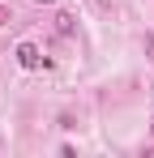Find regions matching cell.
Instances as JSON below:
<instances>
[{
    "label": "cell",
    "mask_w": 154,
    "mask_h": 158,
    "mask_svg": "<svg viewBox=\"0 0 154 158\" xmlns=\"http://www.w3.org/2000/svg\"><path fill=\"white\" fill-rule=\"evenodd\" d=\"M34 4H51V0H34Z\"/></svg>",
    "instance_id": "4"
},
{
    "label": "cell",
    "mask_w": 154,
    "mask_h": 158,
    "mask_svg": "<svg viewBox=\"0 0 154 158\" xmlns=\"http://www.w3.org/2000/svg\"><path fill=\"white\" fill-rule=\"evenodd\" d=\"M56 30L60 34H73V13H56Z\"/></svg>",
    "instance_id": "2"
},
{
    "label": "cell",
    "mask_w": 154,
    "mask_h": 158,
    "mask_svg": "<svg viewBox=\"0 0 154 158\" xmlns=\"http://www.w3.org/2000/svg\"><path fill=\"white\" fill-rule=\"evenodd\" d=\"M17 60H22V69H39V64H43V56H39L34 43H22V47H17Z\"/></svg>",
    "instance_id": "1"
},
{
    "label": "cell",
    "mask_w": 154,
    "mask_h": 158,
    "mask_svg": "<svg viewBox=\"0 0 154 158\" xmlns=\"http://www.w3.org/2000/svg\"><path fill=\"white\" fill-rule=\"evenodd\" d=\"M150 132H154V120H150Z\"/></svg>",
    "instance_id": "5"
},
{
    "label": "cell",
    "mask_w": 154,
    "mask_h": 158,
    "mask_svg": "<svg viewBox=\"0 0 154 158\" xmlns=\"http://www.w3.org/2000/svg\"><path fill=\"white\" fill-rule=\"evenodd\" d=\"M9 22H13V13H9V9H0V26H9Z\"/></svg>",
    "instance_id": "3"
}]
</instances>
